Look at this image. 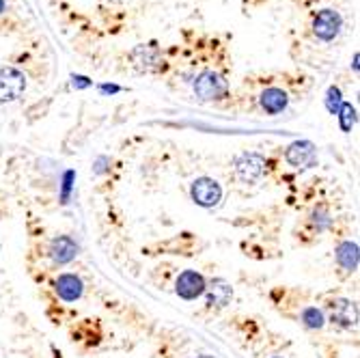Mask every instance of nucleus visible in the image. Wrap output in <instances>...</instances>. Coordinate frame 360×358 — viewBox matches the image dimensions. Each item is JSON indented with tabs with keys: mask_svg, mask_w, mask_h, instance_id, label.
Segmentation results:
<instances>
[{
	"mask_svg": "<svg viewBox=\"0 0 360 358\" xmlns=\"http://www.w3.org/2000/svg\"><path fill=\"white\" fill-rule=\"evenodd\" d=\"M337 117H339V123H341L343 132L345 134L352 132V127L356 125V108L349 102H343L341 108H339V113H337Z\"/></svg>",
	"mask_w": 360,
	"mask_h": 358,
	"instance_id": "f3484780",
	"label": "nucleus"
},
{
	"mask_svg": "<svg viewBox=\"0 0 360 358\" xmlns=\"http://www.w3.org/2000/svg\"><path fill=\"white\" fill-rule=\"evenodd\" d=\"M289 102H291V91L274 80H266V84L257 93V106L268 117L283 115L289 108Z\"/></svg>",
	"mask_w": 360,
	"mask_h": 358,
	"instance_id": "f03ea898",
	"label": "nucleus"
},
{
	"mask_svg": "<svg viewBox=\"0 0 360 358\" xmlns=\"http://www.w3.org/2000/svg\"><path fill=\"white\" fill-rule=\"evenodd\" d=\"M192 91L196 100L203 104H222L231 97L226 74L216 68H205L192 78Z\"/></svg>",
	"mask_w": 360,
	"mask_h": 358,
	"instance_id": "f257e3e1",
	"label": "nucleus"
},
{
	"mask_svg": "<svg viewBox=\"0 0 360 358\" xmlns=\"http://www.w3.org/2000/svg\"><path fill=\"white\" fill-rule=\"evenodd\" d=\"M26 74L18 68L0 70V104H11L26 93Z\"/></svg>",
	"mask_w": 360,
	"mask_h": 358,
	"instance_id": "0eeeda50",
	"label": "nucleus"
},
{
	"mask_svg": "<svg viewBox=\"0 0 360 358\" xmlns=\"http://www.w3.org/2000/svg\"><path fill=\"white\" fill-rule=\"evenodd\" d=\"M326 311H328V317L333 324L341 328H356L358 326V307L354 300L349 298H333L326 305Z\"/></svg>",
	"mask_w": 360,
	"mask_h": 358,
	"instance_id": "1a4fd4ad",
	"label": "nucleus"
},
{
	"mask_svg": "<svg viewBox=\"0 0 360 358\" xmlns=\"http://www.w3.org/2000/svg\"><path fill=\"white\" fill-rule=\"evenodd\" d=\"M335 259H337V266L339 270H343L345 274H354L358 270V262H360V255H358V244L352 240L341 242L335 248Z\"/></svg>",
	"mask_w": 360,
	"mask_h": 358,
	"instance_id": "ddd939ff",
	"label": "nucleus"
},
{
	"mask_svg": "<svg viewBox=\"0 0 360 358\" xmlns=\"http://www.w3.org/2000/svg\"><path fill=\"white\" fill-rule=\"evenodd\" d=\"M274 358H281V356H274Z\"/></svg>",
	"mask_w": 360,
	"mask_h": 358,
	"instance_id": "4be33fe9",
	"label": "nucleus"
},
{
	"mask_svg": "<svg viewBox=\"0 0 360 358\" xmlns=\"http://www.w3.org/2000/svg\"><path fill=\"white\" fill-rule=\"evenodd\" d=\"M268 167V160L264 153H257V151H246L242 155L236 158L233 162V169H236V177L242 184H255L264 177Z\"/></svg>",
	"mask_w": 360,
	"mask_h": 358,
	"instance_id": "20e7f679",
	"label": "nucleus"
},
{
	"mask_svg": "<svg viewBox=\"0 0 360 358\" xmlns=\"http://www.w3.org/2000/svg\"><path fill=\"white\" fill-rule=\"evenodd\" d=\"M341 28H343V18L337 9H319L311 22V30H313L315 39H319L323 44L335 41L339 37Z\"/></svg>",
	"mask_w": 360,
	"mask_h": 358,
	"instance_id": "7ed1b4c3",
	"label": "nucleus"
},
{
	"mask_svg": "<svg viewBox=\"0 0 360 358\" xmlns=\"http://www.w3.org/2000/svg\"><path fill=\"white\" fill-rule=\"evenodd\" d=\"M190 197L199 207H218L222 201V186L214 177H199L190 186Z\"/></svg>",
	"mask_w": 360,
	"mask_h": 358,
	"instance_id": "39448f33",
	"label": "nucleus"
},
{
	"mask_svg": "<svg viewBox=\"0 0 360 358\" xmlns=\"http://www.w3.org/2000/svg\"><path fill=\"white\" fill-rule=\"evenodd\" d=\"M207 305L210 307H226L233 298V289L224 279H214L212 283H207Z\"/></svg>",
	"mask_w": 360,
	"mask_h": 358,
	"instance_id": "4468645a",
	"label": "nucleus"
},
{
	"mask_svg": "<svg viewBox=\"0 0 360 358\" xmlns=\"http://www.w3.org/2000/svg\"><path fill=\"white\" fill-rule=\"evenodd\" d=\"M341 104H343V100H341V89L339 87H330L328 89V95H326V106H328V110L333 115H337L339 108H341Z\"/></svg>",
	"mask_w": 360,
	"mask_h": 358,
	"instance_id": "a211bd4d",
	"label": "nucleus"
},
{
	"mask_svg": "<svg viewBox=\"0 0 360 358\" xmlns=\"http://www.w3.org/2000/svg\"><path fill=\"white\" fill-rule=\"evenodd\" d=\"M300 321H302V326H307L309 331H321L326 326V315L317 307H304L300 313Z\"/></svg>",
	"mask_w": 360,
	"mask_h": 358,
	"instance_id": "dca6fc26",
	"label": "nucleus"
},
{
	"mask_svg": "<svg viewBox=\"0 0 360 358\" xmlns=\"http://www.w3.org/2000/svg\"><path fill=\"white\" fill-rule=\"evenodd\" d=\"M80 252V244L72 236H56L48 246V257L56 266H68Z\"/></svg>",
	"mask_w": 360,
	"mask_h": 358,
	"instance_id": "9b49d317",
	"label": "nucleus"
},
{
	"mask_svg": "<svg viewBox=\"0 0 360 358\" xmlns=\"http://www.w3.org/2000/svg\"><path fill=\"white\" fill-rule=\"evenodd\" d=\"M196 358H216V356H210V354H201V356H196Z\"/></svg>",
	"mask_w": 360,
	"mask_h": 358,
	"instance_id": "412c9836",
	"label": "nucleus"
},
{
	"mask_svg": "<svg viewBox=\"0 0 360 358\" xmlns=\"http://www.w3.org/2000/svg\"><path fill=\"white\" fill-rule=\"evenodd\" d=\"M129 58H132V65L139 72H145V74L165 72V56H162V50L153 41L136 46L132 52H129Z\"/></svg>",
	"mask_w": 360,
	"mask_h": 358,
	"instance_id": "423d86ee",
	"label": "nucleus"
},
{
	"mask_svg": "<svg viewBox=\"0 0 360 358\" xmlns=\"http://www.w3.org/2000/svg\"><path fill=\"white\" fill-rule=\"evenodd\" d=\"M72 179H74V171L65 173V179H63V203H68L70 190H72Z\"/></svg>",
	"mask_w": 360,
	"mask_h": 358,
	"instance_id": "6ab92c4d",
	"label": "nucleus"
},
{
	"mask_svg": "<svg viewBox=\"0 0 360 358\" xmlns=\"http://www.w3.org/2000/svg\"><path fill=\"white\" fill-rule=\"evenodd\" d=\"M54 291L63 302H78L84 294V283L78 274L65 272L54 281Z\"/></svg>",
	"mask_w": 360,
	"mask_h": 358,
	"instance_id": "f8f14e48",
	"label": "nucleus"
},
{
	"mask_svg": "<svg viewBox=\"0 0 360 358\" xmlns=\"http://www.w3.org/2000/svg\"><path fill=\"white\" fill-rule=\"evenodd\" d=\"M285 162L293 169H311L317 165V147L311 141H293L285 147Z\"/></svg>",
	"mask_w": 360,
	"mask_h": 358,
	"instance_id": "6e6552de",
	"label": "nucleus"
},
{
	"mask_svg": "<svg viewBox=\"0 0 360 358\" xmlns=\"http://www.w3.org/2000/svg\"><path fill=\"white\" fill-rule=\"evenodd\" d=\"M205 289H207V281L201 272H196V270H184L175 283V294L188 302L201 298L205 294Z\"/></svg>",
	"mask_w": 360,
	"mask_h": 358,
	"instance_id": "9d476101",
	"label": "nucleus"
},
{
	"mask_svg": "<svg viewBox=\"0 0 360 358\" xmlns=\"http://www.w3.org/2000/svg\"><path fill=\"white\" fill-rule=\"evenodd\" d=\"M7 11V0H0V15Z\"/></svg>",
	"mask_w": 360,
	"mask_h": 358,
	"instance_id": "aec40b11",
	"label": "nucleus"
},
{
	"mask_svg": "<svg viewBox=\"0 0 360 358\" xmlns=\"http://www.w3.org/2000/svg\"><path fill=\"white\" fill-rule=\"evenodd\" d=\"M307 222L311 226V234L313 236H319L323 231H328L330 229V224H333V214L328 210V205H317L311 210V214L307 216Z\"/></svg>",
	"mask_w": 360,
	"mask_h": 358,
	"instance_id": "2eb2a0df",
	"label": "nucleus"
}]
</instances>
